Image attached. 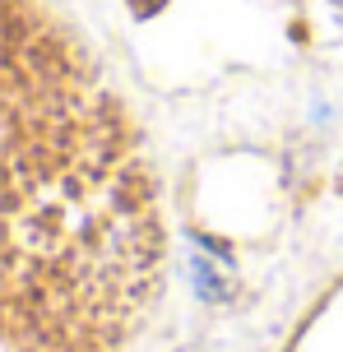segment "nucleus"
<instances>
[{
  "label": "nucleus",
  "mask_w": 343,
  "mask_h": 352,
  "mask_svg": "<svg viewBox=\"0 0 343 352\" xmlns=\"http://www.w3.org/2000/svg\"><path fill=\"white\" fill-rule=\"evenodd\" d=\"M190 283H195V292L204 301H223V297H228V283L214 274V264L204 260V255H195V260H190Z\"/></svg>",
  "instance_id": "nucleus-1"
}]
</instances>
